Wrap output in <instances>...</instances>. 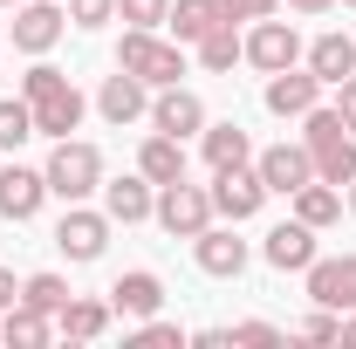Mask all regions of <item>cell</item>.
I'll return each mask as SVG.
<instances>
[{"label":"cell","mask_w":356,"mask_h":349,"mask_svg":"<svg viewBox=\"0 0 356 349\" xmlns=\"http://www.w3.org/2000/svg\"><path fill=\"white\" fill-rule=\"evenodd\" d=\"M21 96H28L35 131H42V137H69L76 124H83V89L69 83L62 69H48V62H35V69L21 76Z\"/></svg>","instance_id":"1"},{"label":"cell","mask_w":356,"mask_h":349,"mask_svg":"<svg viewBox=\"0 0 356 349\" xmlns=\"http://www.w3.org/2000/svg\"><path fill=\"white\" fill-rule=\"evenodd\" d=\"M302 144H309V165H315L322 185H350L356 178V137H350V124L336 110L315 103L309 117H302Z\"/></svg>","instance_id":"2"},{"label":"cell","mask_w":356,"mask_h":349,"mask_svg":"<svg viewBox=\"0 0 356 349\" xmlns=\"http://www.w3.org/2000/svg\"><path fill=\"white\" fill-rule=\"evenodd\" d=\"M42 178H48V192H55V199H69V206H76V199H89V192L103 185V151H96V144H76V137H55Z\"/></svg>","instance_id":"3"},{"label":"cell","mask_w":356,"mask_h":349,"mask_svg":"<svg viewBox=\"0 0 356 349\" xmlns=\"http://www.w3.org/2000/svg\"><path fill=\"white\" fill-rule=\"evenodd\" d=\"M117 69H131L137 83H151V89H165V83L185 76V48L158 42V28H131V35L117 42Z\"/></svg>","instance_id":"4"},{"label":"cell","mask_w":356,"mask_h":349,"mask_svg":"<svg viewBox=\"0 0 356 349\" xmlns=\"http://www.w3.org/2000/svg\"><path fill=\"white\" fill-rule=\"evenodd\" d=\"M158 226L172 233V240H199L206 226H213V185H158Z\"/></svg>","instance_id":"5"},{"label":"cell","mask_w":356,"mask_h":349,"mask_svg":"<svg viewBox=\"0 0 356 349\" xmlns=\"http://www.w3.org/2000/svg\"><path fill=\"white\" fill-rule=\"evenodd\" d=\"M261 199H267V185L254 165H233V172H213V213H226L233 226H247V219L261 213Z\"/></svg>","instance_id":"6"},{"label":"cell","mask_w":356,"mask_h":349,"mask_svg":"<svg viewBox=\"0 0 356 349\" xmlns=\"http://www.w3.org/2000/svg\"><path fill=\"white\" fill-rule=\"evenodd\" d=\"M110 213H83V206H69L62 226H55V247L69 254V261H103V247H110Z\"/></svg>","instance_id":"7"},{"label":"cell","mask_w":356,"mask_h":349,"mask_svg":"<svg viewBox=\"0 0 356 349\" xmlns=\"http://www.w3.org/2000/svg\"><path fill=\"white\" fill-rule=\"evenodd\" d=\"M254 172H261L267 192L295 199V192L315 178V165H309V144H274V151H261V158H254Z\"/></svg>","instance_id":"8"},{"label":"cell","mask_w":356,"mask_h":349,"mask_svg":"<svg viewBox=\"0 0 356 349\" xmlns=\"http://www.w3.org/2000/svg\"><path fill=\"white\" fill-rule=\"evenodd\" d=\"M295 55H302V42H295V28L288 21H254V35H247V62L261 69V76H281V69H295Z\"/></svg>","instance_id":"9"},{"label":"cell","mask_w":356,"mask_h":349,"mask_svg":"<svg viewBox=\"0 0 356 349\" xmlns=\"http://www.w3.org/2000/svg\"><path fill=\"white\" fill-rule=\"evenodd\" d=\"M62 21H69V7H55V0H21V14H14V48L48 55V48L62 42Z\"/></svg>","instance_id":"10"},{"label":"cell","mask_w":356,"mask_h":349,"mask_svg":"<svg viewBox=\"0 0 356 349\" xmlns=\"http://www.w3.org/2000/svg\"><path fill=\"white\" fill-rule=\"evenodd\" d=\"M151 131H165V137H192V131H206V103H199L192 89L165 83V89H158V103H151Z\"/></svg>","instance_id":"11"},{"label":"cell","mask_w":356,"mask_h":349,"mask_svg":"<svg viewBox=\"0 0 356 349\" xmlns=\"http://www.w3.org/2000/svg\"><path fill=\"white\" fill-rule=\"evenodd\" d=\"M315 103H322V76H315V69H281V76H267V110H274V117H309Z\"/></svg>","instance_id":"12"},{"label":"cell","mask_w":356,"mask_h":349,"mask_svg":"<svg viewBox=\"0 0 356 349\" xmlns=\"http://www.w3.org/2000/svg\"><path fill=\"white\" fill-rule=\"evenodd\" d=\"M309 302L356 308V254H343V261H322V254H315L309 261Z\"/></svg>","instance_id":"13"},{"label":"cell","mask_w":356,"mask_h":349,"mask_svg":"<svg viewBox=\"0 0 356 349\" xmlns=\"http://www.w3.org/2000/svg\"><path fill=\"white\" fill-rule=\"evenodd\" d=\"M261 254H267V267H281V274H309V261H315V226H309V219L274 226Z\"/></svg>","instance_id":"14"},{"label":"cell","mask_w":356,"mask_h":349,"mask_svg":"<svg viewBox=\"0 0 356 349\" xmlns=\"http://www.w3.org/2000/svg\"><path fill=\"white\" fill-rule=\"evenodd\" d=\"M144 89H151V83H137L131 69H117V76H103V89H96V110L124 131V124H137V117L151 110V96H144Z\"/></svg>","instance_id":"15"},{"label":"cell","mask_w":356,"mask_h":349,"mask_svg":"<svg viewBox=\"0 0 356 349\" xmlns=\"http://www.w3.org/2000/svg\"><path fill=\"white\" fill-rule=\"evenodd\" d=\"M48 199V178L28 172V165H7L0 172V219H35Z\"/></svg>","instance_id":"16"},{"label":"cell","mask_w":356,"mask_h":349,"mask_svg":"<svg viewBox=\"0 0 356 349\" xmlns=\"http://www.w3.org/2000/svg\"><path fill=\"white\" fill-rule=\"evenodd\" d=\"M192 254H199V267H206L213 281H233V274L247 267V240H233V226H206V233L192 240Z\"/></svg>","instance_id":"17"},{"label":"cell","mask_w":356,"mask_h":349,"mask_svg":"<svg viewBox=\"0 0 356 349\" xmlns=\"http://www.w3.org/2000/svg\"><path fill=\"white\" fill-rule=\"evenodd\" d=\"M103 213L124 219V226L151 219V213H158V199H151V178H144V172H137V178H110V185H103Z\"/></svg>","instance_id":"18"},{"label":"cell","mask_w":356,"mask_h":349,"mask_svg":"<svg viewBox=\"0 0 356 349\" xmlns=\"http://www.w3.org/2000/svg\"><path fill=\"white\" fill-rule=\"evenodd\" d=\"M158 302H165V281H158L151 267H131V274L110 288V308H117V315H137V322L158 315Z\"/></svg>","instance_id":"19"},{"label":"cell","mask_w":356,"mask_h":349,"mask_svg":"<svg viewBox=\"0 0 356 349\" xmlns=\"http://www.w3.org/2000/svg\"><path fill=\"white\" fill-rule=\"evenodd\" d=\"M137 172L151 178V185H172V178H185V137H144V151H137Z\"/></svg>","instance_id":"20"},{"label":"cell","mask_w":356,"mask_h":349,"mask_svg":"<svg viewBox=\"0 0 356 349\" xmlns=\"http://www.w3.org/2000/svg\"><path fill=\"white\" fill-rule=\"evenodd\" d=\"M309 69L322 76V89H336L343 76H356V42H350V35H315Z\"/></svg>","instance_id":"21"},{"label":"cell","mask_w":356,"mask_h":349,"mask_svg":"<svg viewBox=\"0 0 356 349\" xmlns=\"http://www.w3.org/2000/svg\"><path fill=\"white\" fill-rule=\"evenodd\" d=\"M0 343H14V349H42V343H48V308H35V302L0 308Z\"/></svg>","instance_id":"22"},{"label":"cell","mask_w":356,"mask_h":349,"mask_svg":"<svg viewBox=\"0 0 356 349\" xmlns=\"http://www.w3.org/2000/svg\"><path fill=\"white\" fill-rule=\"evenodd\" d=\"M206 165L213 172H233V165H254V144H247V131L240 124H206Z\"/></svg>","instance_id":"23"},{"label":"cell","mask_w":356,"mask_h":349,"mask_svg":"<svg viewBox=\"0 0 356 349\" xmlns=\"http://www.w3.org/2000/svg\"><path fill=\"white\" fill-rule=\"evenodd\" d=\"M110 315H117L110 302H62V315H55V329H62L69 343H96V336L110 329Z\"/></svg>","instance_id":"24"},{"label":"cell","mask_w":356,"mask_h":349,"mask_svg":"<svg viewBox=\"0 0 356 349\" xmlns=\"http://www.w3.org/2000/svg\"><path fill=\"white\" fill-rule=\"evenodd\" d=\"M295 219H309L315 233H322V226H336V219H343V192H336V185H322V178H309V185L295 192Z\"/></svg>","instance_id":"25"},{"label":"cell","mask_w":356,"mask_h":349,"mask_svg":"<svg viewBox=\"0 0 356 349\" xmlns=\"http://www.w3.org/2000/svg\"><path fill=\"white\" fill-rule=\"evenodd\" d=\"M199 69H213V76H226V69H233V62H240V55H247V42H240V35H233V21H220V28H213V35H199Z\"/></svg>","instance_id":"26"},{"label":"cell","mask_w":356,"mask_h":349,"mask_svg":"<svg viewBox=\"0 0 356 349\" xmlns=\"http://www.w3.org/2000/svg\"><path fill=\"white\" fill-rule=\"evenodd\" d=\"M226 14H220V0H172V35L178 42H199V35H213Z\"/></svg>","instance_id":"27"},{"label":"cell","mask_w":356,"mask_h":349,"mask_svg":"<svg viewBox=\"0 0 356 349\" xmlns=\"http://www.w3.org/2000/svg\"><path fill=\"white\" fill-rule=\"evenodd\" d=\"M28 137H35L28 96H0V151H14V144H28Z\"/></svg>","instance_id":"28"},{"label":"cell","mask_w":356,"mask_h":349,"mask_svg":"<svg viewBox=\"0 0 356 349\" xmlns=\"http://www.w3.org/2000/svg\"><path fill=\"white\" fill-rule=\"evenodd\" d=\"M21 302L48 308V315H62V302H69V281H62V274H28V281H21Z\"/></svg>","instance_id":"29"},{"label":"cell","mask_w":356,"mask_h":349,"mask_svg":"<svg viewBox=\"0 0 356 349\" xmlns=\"http://www.w3.org/2000/svg\"><path fill=\"white\" fill-rule=\"evenodd\" d=\"M117 14L131 28H158V21H172V0H117Z\"/></svg>","instance_id":"30"},{"label":"cell","mask_w":356,"mask_h":349,"mask_svg":"<svg viewBox=\"0 0 356 349\" xmlns=\"http://www.w3.org/2000/svg\"><path fill=\"white\" fill-rule=\"evenodd\" d=\"M69 21L76 28H103V21H117V0H69Z\"/></svg>","instance_id":"31"},{"label":"cell","mask_w":356,"mask_h":349,"mask_svg":"<svg viewBox=\"0 0 356 349\" xmlns=\"http://www.w3.org/2000/svg\"><path fill=\"white\" fill-rule=\"evenodd\" d=\"M302 336H309V343H343V322H336V308L315 302V315L302 322Z\"/></svg>","instance_id":"32"},{"label":"cell","mask_w":356,"mask_h":349,"mask_svg":"<svg viewBox=\"0 0 356 349\" xmlns=\"http://www.w3.org/2000/svg\"><path fill=\"white\" fill-rule=\"evenodd\" d=\"M274 7H281V0H220V14H226V21H267Z\"/></svg>","instance_id":"33"},{"label":"cell","mask_w":356,"mask_h":349,"mask_svg":"<svg viewBox=\"0 0 356 349\" xmlns=\"http://www.w3.org/2000/svg\"><path fill=\"white\" fill-rule=\"evenodd\" d=\"M233 343H247V349H274V343H281V329H274V322H240V329H233Z\"/></svg>","instance_id":"34"},{"label":"cell","mask_w":356,"mask_h":349,"mask_svg":"<svg viewBox=\"0 0 356 349\" xmlns=\"http://www.w3.org/2000/svg\"><path fill=\"white\" fill-rule=\"evenodd\" d=\"M137 343H151V349H178L185 336H178L172 322H151V315H144V329H137Z\"/></svg>","instance_id":"35"},{"label":"cell","mask_w":356,"mask_h":349,"mask_svg":"<svg viewBox=\"0 0 356 349\" xmlns=\"http://www.w3.org/2000/svg\"><path fill=\"white\" fill-rule=\"evenodd\" d=\"M343 96H336V117H343V124H350V137H356V76H343Z\"/></svg>","instance_id":"36"},{"label":"cell","mask_w":356,"mask_h":349,"mask_svg":"<svg viewBox=\"0 0 356 349\" xmlns=\"http://www.w3.org/2000/svg\"><path fill=\"white\" fill-rule=\"evenodd\" d=\"M14 302H21V288H14V274L0 267V308H14Z\"/></svg>","instance_id":"37"},{"label":"cell","mask_w":356,"mask_h":349,"mask_svg":"<svg viewBox=\"0 0 356 349\" xmlns=\"http://www.w3.org/2000/svg\"><path fill=\"white\" fill-rule=\"evenodd\" d=\"M288 7H295V14H329L336 0H288Z\"/></svg>","instance_id":"38"},{"label":"cell","mask_w":356,"mask_h":349,"mask_svg":"<svg viewBox=\"0 0 356 349\" xmlns=\"http://www.w3.org/2000/svg\"><path fill=\"white\" fill-rule=\"evenodd\" d=\"M343 343H350V349H356V308H350V322H343Z\"/></svg>","instance_id":"39"},{"label":"cell","mask_w":356,"mask_h":349,"mask_svg":"<svg viewBox=\"0 0 356 349\" xmlns=\"http://www.w3.org/2000/svg\"><path fill=\"white\" fill-rule=\"evenodd\" d=\"M350 213H356V178H350Z\"/></svg>","instance_id":"40"},{"label":"cell","mask_w":356,"mask_h":349,"mask_svg":"<svg viewBox=\"0 0 356 349\" xmlns=\"http://www.w3.org/2000/svg\"><path fill=\"white\" fill-rule=\"evenodd\" d=\"M0 7H7V0H0ZM14 7H21V0H14Z\"/></svg>","instance_id":"41"},{"label":"cell","mask_w":356,"mask_h":349,"mask_svg":"<svg viewBox=\"0 0 356 349\" xmlns=\"http://www.w3.org/2000/svg\"><path fill=\"white\" fill-rule=\"evenodd\" d=\"M343 7H356V0H343Z\"/></svg>","instance_id":"42"}]
</instances>
